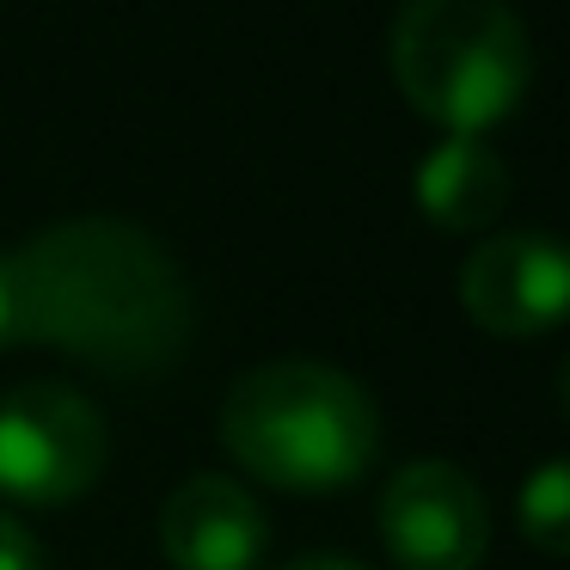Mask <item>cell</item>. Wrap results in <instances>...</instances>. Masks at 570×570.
I'll use <instances>...</instances> for the list:
<instances>
[{"instance_id":"1","label":"cell","mask_w":570,"mask_h":570,"mask_svg":"<svg viewBox=\"0 0 570 570\" xmlns=\"http://www.w3.org/2000/svg\"><path fill=\"white\" fill-rule=\"evenodd\" d=\"M0 332L56 344L105 374H160L190 337V288L148 227L75 215L0 264Z\"/></svg>"},{"instance_id":"2","label":"cell","mask_w":570,"mask_h":570,"mask_svg":"<svg viewBox=\"0 0 570 570\" xmlns=\"http://www.w3.org/2000/svg\"><path fill=\"white\" fill-rule=\"evenodd\" d=\"M222 442L283 491H337L362 479L381 448V405L325 356H271L222 399Z\"/></svg>"},{"instance_id":"3","label":"cell","mask_w":570,"mask_h":570,"mask_svg":"<svg viewBox=\"0 0 570 570\" xmlns=\"http://www.w3.org/2000/svg\"><path fill=\"white\" fill-rule=\"evenodd\" d=\"M393 80L448 136H484L533 75L528 26L509 0H405L386 38Z\"/></svg>"},{"instance_id":"4","label":"cell","mask_w":570,"mask_h":570,"mask_svg":"<svg viewBox=\"0 0 570 570\" xmlns=\"http://www.w3.org/2000/svg\"><path fill=\"white\" fill-rule=\"evenodd\" d=\"M111 430L99 405L62 381L0 393V491L13 503H68L105 472Z\"/></svg>"},{"instance_id":"5","label":"cell","mask_w":570,"mask_h":570,"mask_svg":"<svg viewBox=\"0 0 570 570\" xmlns=\"http://www.w3.org/2000/svg\"><path fill=\"white\" fill-rule=\"evenodd\" d=\"M381 540L405 570H479L491 552V503L466 466L417 454L381 491Z\"/></svg>"},{"instance_id":"6","label":"cell","mask_w":570,"mask_h":570,"mask_svg":"<svg viewBox=\"0 0 570 570\" xmlns=\"http://www.w3.org/2000/svg\"><path fill=\"white\" fill-rule=\"evenodd\" d=\"M460 307L497 337H533L570 320V246L533 227H503L460 264Z\"/></svg>"},{"instance_id":"7","label":"cell","mask_w":570,"mask_h":570,"mask_svg":"<svg viewBox=\"0 0 570 570\" xmlns=\"http://www.w3.org/2000/svg\"><path fill=\"white\" fill-rule=\"evenodd\" d=\"M264 540L258 497L227 472H190L160 509V552L178 570H258Z\"/></svg>"},{"instance_id":"8","label":"cell","mask_w":570,"mask_h":570,"mask_svg":"<svg viewBox=\"0 0 570 570\" xmlns=\"http://www.w3.org/2000/svg\"><path fill=\"white\" fill-rule=\"evenodd\" d=\"M509 166L484 136H442L417 166V209L448 234L491 227L509 209Z\"/></svg>"},{"instance_id":"9","label":"cell","mask_w":570,"mask_h":570,"mask_svg":"<svg viewBox=\"0 0 570 570\" xmlns=\"http://www.w3.org/2000/svg\"><path fill=\"white\" fill-rule=\"evenodd\" d=\"M515 515H521V533H528L540 552L570 558V454H552L528 472Z\"/></svg>"},{"instance_id":"10","label":"cell","mask_w":570,"mask_h":570,"mask_svg":"<svg viewBox=\"0 0 570 570\" xmlns=\"http://www.w3.org/2000/svg\"><path fill=\"white\" fill-rule=\"evenodd\" d=\"M0 570H43V546L13 509H0Z\"/></svg>"},{"instance_id":"11","label":"cell","mask_w":570,"mask_h":570,"mask_svg":"<svg viewBox=\"0 0 570 570\" xmlns=\"http://www.w3.org/2000/svg\"><path fill=\"white\" fill-rule=\"evenodd\" d=\"M276 570H368V564H356V558H344V552H301Z\"/></svg>"},{"instance_id":"12","label":"cell","mask_w":570,"mask_h":570,"mask_svg":"<svg viewBox=\"0 0 570 570\" xmlns=\"http://www.w3.org/2000/svg\"><path fill=\"white\" fill-rule=\"evenodd\" d=\"M558 405L570 411V356H564V368H558Z\"/></svg>"}]
</instances>
